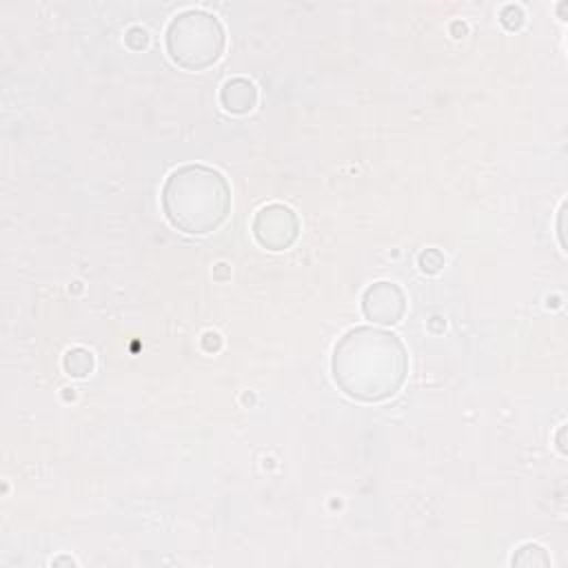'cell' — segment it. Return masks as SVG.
<instances>
[{
	"mask_svg": "<svg viewBox=\"0 0 568 568\" xmlns=\"http://www.w3.org/2000/svg\"><path fill=\"white\" fill-rule=\"evenodd\" d=\"M331 368L348 397L382 402L399 390L406 377V353L393 333L357 326L337 342Z\"/></svg>",
	"mask_w": 568,
	"mask_h": 568,
	"instance_id": "cell-1",
	"label": "cell"
},
{
	"mask_svg": "<svg viewBox=\"0 0 568 568\" xmlns=\"http://www.w3.org/2000/svg\"><path fill=\"white\" fill-rule=\"evenodd\" d=\"M231 206V191L224 175L204 164L175 169L162 186L166 220L191 235H204L222 224Z\"/></svg>",
	"mask_w": 568,
	"mask_h": 568,
	"instance_id": "cell-2",
	"label": "cell"
},
{
	"mask_svg": "<svg viewBox=\"0 0 568 568\" xmlns=\"http://www.w3.org/2000/svg\"><path fill=\"white\" fill-rule=\"evenodd\" d=\"M224 49L222 24L206 11L189 9L175 16L166 29V51L184 69L211 67Z\"/></svg>",
	"mask_w": 568,
	"mask_h": 568,
	"instance_id": "cell-3",
	"label": "cell"
},
{
	"mask_svg": "<svg viewBox=\"0 0 568 568\" xmlns=\"http://www.w3.org/2000/svg\"><path fill=\"white\" fill-rule=\"evenodd\" d=\"M253 235L268 251H284L297 237V217L284 204H268L255 215Z\"/></svg>",
	"mask_w": 568,
	"mask_h": 568,
	"instance_id": "cell-4",
	"label": "cell"
},
{
	"mask_svg": "<svg viewBox=\"0 0 568 568\" xmlns=\"http://www.w3.org/2000/svg\"><path fill=\"white\" fill-rule=\"evenodd\" d=\"M364 315L377 324H395L404 315V293L390 282H377L362 297Z\"/></svg>",
	"mask_w": 568,
	"mask_h": 568,
	"instance_id": "cell-5",
	"label": "cell"
},
{
	"mask_svg": "<svg viewBox=\"0 0 568 568\" xmlns=\"http://www.w3.org/2000/svg\"><path fill=\"white\" fill-rule=\"evenodd\" d=\"M220 100H222L224 109L231 113H248L257 102V91H255L253 82H248L244 78H233L222 87Z\"/></svg>",
	"mask_w": 568,
	"mask_h": 568,
	"instance_id": "cell-6",
	"label": "cell"
},
{
	"mask_svg": "<svg viewBox=\"0 0 568 568\" xmlns=\"http://www.w3.org/2000/svg\"><path fill=\"white\" fill-rule=\"evenodd\" d=\"M64 368L73 377H84L93 368V357H91V353H87L82 348L69 351L67 357H64Z\"/></svg>",
	"mask_w": 568,
	"mask_h": 568,
	"instance_id": "cell-7",
	"label": "cell"
},
{
	"mask_svg": "<svg viewBox=\"0 0 568 568\" xmlns=\"http://www.w3.org/2000/svg\"><path fill=\"white\" fill-rule=\"evenodd\" d=\"M513 564L517 566H548L550 557L546 555V550L537 544H526L517 550V555L513 557Z\"/></svg>",
	"mask_w": 568,
	"mask_h": 568,
	"instance_id": "cell-8",
	"label": "cell"
}]
</instances>
